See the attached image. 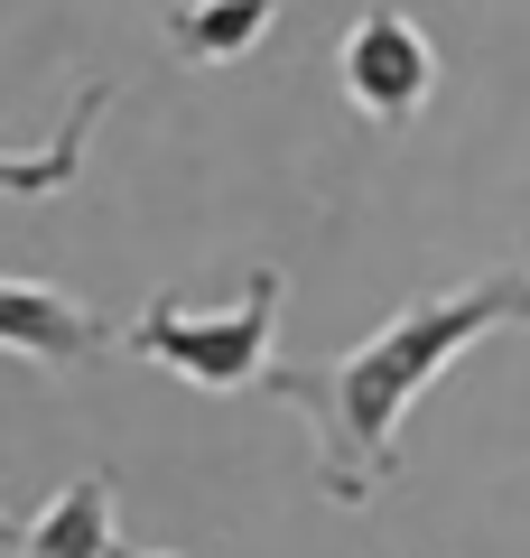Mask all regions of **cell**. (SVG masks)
Listing matches in <instances>:
<instances>
[{"instance_id": "obj_1", "label": "cell", "mask_w": 530, "mask_h": 558, "mask_svg": "<svg viewBox=\"0 0 530 558\" xmlns=\"http://www.w3.org/2000/svg\"><path fill=\"white\" fill-rule=\"evenodd\" d=\"M503 326H530V270L447 279V289L410 299L392 326H373L353 354H335V363H279L261 391L289 400V410L308 418L316 484H326V502L353 512V502H373L382 484L400 475V418H410V400L429 391L466 344L503 336Z\"/></svg>"}, {"instance_id": "obj_2", "label": "cell", "mask_w": 530, "mask_h": 558, "mask_svg": "<svg viewBox=\"0 0 530 558\" xmlns=\"http://www.w3.org/2000/svg\"><path fill=\"white\" fill-rule=\"evenodd\" d=\"M279 299H289V270H242L233 307L196 317V307H177V299H149L121 344L140 363H168L196 391H261L279 373Z\"/></svg>"}, {"instance_id": "obj_3", "label": "cell", "mask_w": 530, "mask_h": 558, "mask_svg": "<svg viewBox=\"0 0 530 558\" xmlns=\"http://www.w3.org/2000/svg\"><path fill=\"white\" fill-rule=\"evenodd\" d=\"M335 84H345V102L363 121L400 131V121L429 102V84H437V47L419 38V20H400V10H363V20L345 28V47H335Z\"/></svg>"}, {"instance_id": "obj_4", "label": "cell", "mask_w": 530, "mask_h": 558, "mask_svg": "<svg viewBox=\"0 0 530 558\" xmlns=\"http://www.w3.org/2000/svg\"><path fill=\"white\" fill-rule=\"evenodd\" d=\"M112 344V326L94 317L84 299L47 289V279H0V354L20 363H47V373H75Z\"/></svg>"}, {"instance_id": "obj_5", "label": "cell", "mask_w": 530, "mask_h": 558, "mask_svg": "<svg viewBox=\"0 0 530 558\" xmlns=\"http://www.w3.org/2000/svg\"><path fill=\"white\" fill-rule=\"evenodd\" d=\"M20 558H121V531H112V475H75L38 521H28Z\"/></svg>"}, {"instance_id": "obj_6", "label": "cell", "mask_w": 530, "mask_h": 558, "mask_svg": "<svg viewBox=\"0 0 530 558\" xmlns=\"http://www.w3.org/2000/svg\"><path fill=\"white\" fill-rule=\"evenodd\" d=\"M279 10H289V0H177L168 10V47L186 65H233V57H252V47L270 38Z\"/></svg>"}, {"instance_id": "obj_7", "label": "cell", "mask_w": 530, "mask_h": 558, "mask_svg": "<svg viewBox=\"0 0 530 558\" xmlns=\"http://www.w3.org/2000/svg\"><path fill=\"white\" fill-rule=\"evenodd\" d=\"M112 112V84H84L75 94V112H65V131L57 140H38V149H28V159H10V149H0V196H65V186L84 178V149H94V121Z\"/></svg>"}, {"instance_id": "obj_8", "label": "cell", "mask_w": 530, "mask_h": 558, "mask_svg": "<svg viewBox=\"0 0 530 558\" xmlns=\"http://www.w3.org/2000/svg\"><path fill=\"white\" fill-rule=\"evenodd\" d=\"M28 539V521H10V502H0V549H20Z\"/></svg>"}, {"instance_id": "obj_9", "label": "cell", "mask_w": 530, "mask_h": 558, "mask_svg": "<svg viewBox=\"0 0 530 558\" xmlns=\"http://www.w3.org/2000/svg\"><path fill=\"white\" fill-rule=\"evenodd\" d=\"M121 558H177V549H140V539H121Z\"/></svg>"}]
</instances>
